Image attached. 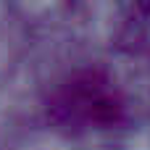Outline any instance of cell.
<instances>
[{
    "instance_id": "1",
    "label": "cell",
    "mask_w": 150,
    "mask_h": 150,
    "mask_svg": "<svg viewBox=\"0 0 150 150\" xmlns=\"http://www.w3.org/2000/svg\"><path fill=\"white\" fill-rule=\"evenodd\" d=\"M47 111L58 127L71 132L113 129L127 116V98L103 69H79L53 90Z\"/></svg>"
}]
</instances>
